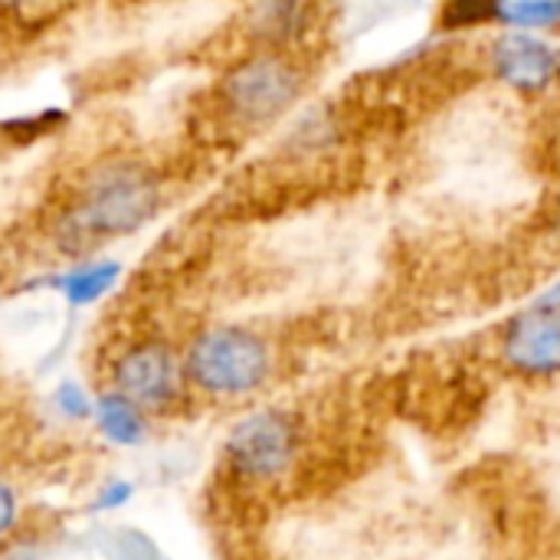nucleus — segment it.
Listing matches in <instances>:
<instances>
[{"instance_id":"f03ea898","label":"nucleus","mask_w":560,"mask_h":560,"mask_svg":"<svg viewBox=\"0 0 560 560\" xmlns=\"http://www.w3.org/2000/svg\"><path fill=\"white\" fill-rule=\"evenodd\" d=\"M312 69L292 49H243L207 89V115L230 138L276 128L308 95Z\"/></svg>"},{"instance_id":"0eeeda50","label":"nucleus","mask_w":560,"mask_h":560,"mask_svg":"<svg viewBox=\"0 0 560 560\" xmlns=\"http://www.w3.org/2000/svg\"><path fill=\"white\" fill-rule=\"evenodd\" d=\"M486 66L505 89L541 95L560 79V49L541 33L505 30L489 43Z\"/></svg>"},{"instance_id":"4468645a","label":"nucleus","mask_w":560,"mask_h":560,"mask_svg":"<svg viewBox=\"0 0 560 560\" xmlns=\"http://www.w3.org/2000/svg\"><path fill=\"white\" fill-rule=\"evenodd\" d=\"M135 495H138V489H135L131 479H125V476H108V479H102V482L95 486V492H92V499H89V512H92V515H102V518L118 515V512H125V509L135 502Z\"/></svg>"},{"instance_id":"9d476101","label":"nucleus","mask_w":560,"mask_h":560,"mask_svg":"<svg viewBox=\"0 0 560 560\" xmlns=\"http://www.w3.org/2000/svg\"><path fill=\"white\" fill-rule=\"evenodd\" d=\"M89 427L115 450H141L154 436V417L108 384L102 390H95V407H92Z\"/></svg>"},{"instance_id":"20e7f679","label":"nucleus","mask_w":560,"mask_h":560,"mask_svg":"<svg viewBox=\"0 0 560 560\" xmlns=\"http://www.w3.org/2000/svg\"><path fill=\"white\" fill-rule=\"evenodd\" d=\"M305 433L292 410L285 407H253L236 417L223 436L220 463L226 476L249 489H269L285 482L302 459Z\"/></svg>"},{"instance_id":"423d86ee","label":"nucleus","mask_w":560,"mask_h":560,"mask_svg":"<svg viewBox=\"0 0 560 560\" xmlns=\"http://www.w3.org/2000/svg\"><path fill=\"white\" fill-rule=\"evenodd\" d=\"M495 361L522 381H560V308L528 305L495 335Z\"/></svg>"},{"instance_id":"f257e3e1","label":"nucleus","mask_w":560,"mask_h":560,"mask_svg":"<svg viewBox=\"0 0 560 560\" xmlns=\"http://www.w3.org/2000/svg\"><path fill=\"white\" fill-rule=\"evenodd\" d=\"M164 177L138 154H105L79 167L46 210V240L69 259L141 233L164 210Z\"/></svg>"},{"instance_id":"9b49d317","label":"nucleus","mask_w":560,"mask_h":560,"mask_svg":"<svg viewBox=\"0 0 560 560\" xmlns=\"http://www.w3.org/2000/svg\"><path fill=\"white\" fill-rule=\"evenodd\" d=\"M95 551L102 560H171L138 525H102L95 532Z\"/></svg>"},{"instance_id":"6e6552de","label":"nucleus","mask_w":560,"mask_h":560,"mask_svg":"<svg viewBox=\"0 0 560 560\" xmlns=\"http://www.w3.org/2000/svg\"><path fill=\"white\" fill-rule=\"evenodd\" d=\"M246 49H292L318 26V0H249L240 13Z\"/></svg>"},{"instance_id":"1a4fd4ad","label":"nucleus","mask_w":560,"mask_h":560,"mask_svg":"<svg viewBox=\"0 0 560 560\" xmlns=\"http://www.w3.org/2000/svg\"><path fill=\"white\" fill-rule=\"evenodd\" d=\"M125 266L112 256H85V259H69L66 269L52 272L46 279V289H52L69 308L85 312L102 305L118 285H121Z\"/></svg>"},{"instance_id":"39448f33","label":"nucleus","mask_w":560,"mask_h":560,"mask_svg":"<svg viewBox=\"0 0 560 560\" xmlns=\"http://www.w3.org/2000/svg\"><path fill=\"white\" fill-rule=\"evenodd\" d=\"M108 387L131 397L154 420L171 417L190 394L180 348L164 335H141L125 341L108 361Z\"/></svg>"},{"instance_id":"2eb2a0df","label":"nucleus","mask_w":560,"mask_h":560,"mask_svg":"<svg viewBox=\"0 0 560 560\" xmlns=\"http://www.w3.org/2000/svg\"><path fill=\"white\" fill-rule=\"evenodd\" d=\"M23 522V499H20V489L0 476V548H7L13 538H16V528Z\"/></svg>"},{"instance_id":"ddd939ff","label":"nucleus","mask_w":560,"mask_h":560,"mask_svg":"<svg viewBox=\"0 0 560 560\" xmlns=\"http://www.w3.org/2000/svg\"><path fill=\"white\" fill-rule=\"evenodd\" d=\"M49 407L66 423H92L95 390H89L79 377H59L49 390Z\"/></svg>"},{"instance_id":"f8f14e48","label":"nucleus","mask_w":560,"mask_h":560,"mask_svg":"<svg viewBox=\"0 0 560 560\" xmlns=\"http://www.w3.org/2000/svg\"><path fill=\"white\" fill-rule=\"evenodd\" d=\"M495 23H505L509 30L541 33L560 26V0H502Z\"/></svg>"},{"instance_id":"7ed1b4c3","label":"nucleus","mask_w":560,"mask_h":560,"mask_svg":"<svg viewBox=\"0 0 560 560\" xmlns=\"http://www.w3.org/2000/svg\"><path fill=\"white\" fill-rule=\"evenodd\" d=\"M184 374L194 397L213 404H246L269 390L279 371L276 345L253 325L210 322L180 345Z\"/></svg>"},{"instance_id":"dca6fc26","label":"nucleus","mask_w":560,"mask_h":560,"mask_svg":"<svg viewBox=\"0 0 560 560\" xmlns=\"http://www.w3.org/2000/svg\"><path fill=\"white\" fill-rule=\"evenodd\" d=\"M62 7H69V0H0V16L13 23H39Z\"/></svg>"}]
</instances>
